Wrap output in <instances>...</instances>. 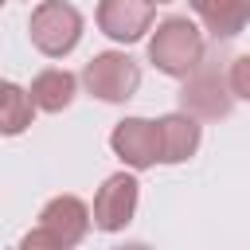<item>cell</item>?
<instances>
[{"mask_svg": "<svg viewBox=\"0 0 250 250\" xmlns=\"http://www.w3.org/2000/svg\"><path fill=\"white\" fill-rule=\"evenodd\" d=\"M31 105L35 109H43V113H59V109H66L70 102H74V94H78V78L70 74V70H62V66H51V70H39L35 78H31Z\"/></svg>", "mask_w": 250, "mask_h": 250, "instance_id": "cell-11", "label": "cell"}, {"mask_svg": "<svg viewBox=\"0 0 250 250\" xmlns=\"http://www.w3.org/2000/svg\"><path fill=\"white\" fill-rule=\"evenodd\" d=\"M234 105V94H230V82L219 66V59H203L188 78H184V90H180V113L195 117V121H219L227 117Z\"/></svg>", "mask_w": 250, "mask_h": 250, "instance_id": "cell-2", "label": "cell"}, {"mask_svg": "<svg viewBox=\"0 0 250 250\" xmlns=\"http://www.w3.org/2000/svg\"><path fill=\"white\" fill-rule=\"evenodd\" d=\"M31 113H35L31 94H27L23 86L8 82V94H4V105H0V133H4V137H20V133L31 125Z\"/></svg>", "mask_w": 250, "mask_h": 250, "instance_id": "cell-12", "label": "cell"}, {"mask_svg": "<svg viewBox=\"0 0 250 250\" xmlns=\"http://www.w3.org/2000/svg\"><path fill=\"white\" fill-rule=\"evenodd\" d=\"M113 250H152V246H145V242H125V246H113Z\"/></svg>", "mask_w": 250, "mask_h": 250, "instance_id": "cell-15", "label": "cell"}, {"mask_svg": "<svg viewBox=\"0 0 250 250\" xmlns=\"http://www.w3.org/2000/svg\"><path fill=\"white\" fill-rule=\"evenodd\" d=\"M4 4H8V0H0V8H4Z\"/></svg>", "mask_w": 250, "mask_h": 250, "instance_id": "cell-18", "label": "cell"}, {"mask_svg": "<svg viewBox=\"0 0 250 250\" xmlns=\"http://www.w3.org/2000/svg\"><path fill=\"white\" fill-rule=\"evenodd\" d=\"M16 250H66V246H62L55 234H47L43 227H35V230H27V234L20 238V246H16Z\"/></svg>", "mask_w": 250, "mask_h": 250, "instance_id": "cell-14", "label": "cell"}, {"mask_svg": "<svg viewBox=\"0 0 250 250\" xmlns=\"http://www.w3.org/2000/svg\"><path fill=\"white\" fill-rule=\"evenodd\" d=\"M152 0H102L98 4V27L113 43H137L152 27Z\"/></svg>", "mask_w": 250, "mask_h": 250, "instance_id": "cell-7", "label": "cell"}, {"mask_svg": "<svg viewBox=\"0 0 250 250\" xmlns=\"http://www.w3.org/2000/svg\"><path fill=\"white\" fill-rule=\"evenodd\" d=\"M160 129V164H184L199 148V121L188 113H168L156 121Z\"/></svg>", "mask_w": 250, "mask_h": 250, "instance_id": "cell-9", "label": "cell"}, {"mask_svg": "<svg viewBox=\"0 0 250 250\" xmlns=\"http://www.w3.org/2000/svg\"><path fill=\"white\" fill-rule=\"evenodd\" d=\"M4 94H8V82L0 78V105H4Z\"/></svg>", "mask_w": 250, "mask_h": 250, "instance_id": "cell-16", "label": "cell"}, {"mask_svg": "<svg viewBox=\"0 0 250 250\" xmlns=\"http://www.w3.org/2000/svg\"><path fill=\"white\" fill-rule=\"evenodd\" d=\"M152 4H172V0H152Z\"/></svg>", "mask_w": 250, "mask_h": 250, "instance_id": "cell-17", "label": "cell"}, {"mask_svg": "<svg viewBox=\"0 0 250 250\" xmlns=\"http://www.w3.org/2000/svg\"><path fill=\"white\" fill-rule=\"evenodd\" d=\"M215 39H234L250 23V0H188Z\"/></svg>", "mask_w": 250, "mask_h": 250, "instance_id": "cell-10", "label": "cell"}, {"mask_svg": "<svg viewBox=\"0 0 250 250\" xmlns=\"http://www.w3.org/2000/svg\"><path fill=\"white\" fill-rule=\"evenodd\" d=\"M207 59L203 35L188 16H168L156 23L152 39H148V62L168 74V78H188L199 62Z\"/></svg>", "mask_w": 250, "mask_h": 250, "instance_id": "cell-1", "label": "cell"}, {"mask_svg": "<svg viewBox=\"0 0 250 250\" xmlns=\"http://www.w3.org/2000/svg\"><path fill=\"white\" fill-rule=\"evenodd\" d=\"M90 223H94V219H90V207H86L78 195H55V199L43 207V215H39V227H43L47 234H55L66 250L86 238Z\"/></svg>", "mask_w": 250, "mask_h": 250, "instance_id": "cell-8", "label": "cell"}, {"mask_svg": "<svg viewBox=\"0 0 250 250\" xmlns=\"http://www.w3.org/2000/svg\"><path fill=\"white\" fill-rule=\"evenodd\" d=\"M137 195H141V184L129 172H113L94 195V227L98 230H121L137 211Z\"/></svg>", "mask_w": 250, "mask_h": 250, "instance_id": "cell-6", "label": "cell"}, {"mask_svg": "<svg viewBox=\"0 0 250 250\" xmlns=\"http://www.w3.org/2000/svg\"><path fill=\"white\" fill-rule=\"evenodd\" d=\"M109 148H113L133 172H145V168H152V164L160 160V129H156V121H148V117H125V121L113 125Z\"/></svg>", "mask_w": 250, "mask_h": 250, "instance_id": "cell-5", "label": "cell"}, {"mask_svg": "<svg viewBox=\"0 0 250 250\" xmlns=\"http://www.w3.org/2000/svg\"><path fill=\"white\" fill-rule=\"evenodd\" d=\"M227 82H230V94H234V98L250 102V55H238V59L230 62Z\"/></svg>", "mask_w": 250, "mask_h": 250, "instance_id": "cell-13", "label": "cell"}, {"mask_svg": "<svg viewBox=\"0 0 250 250\" xmlns=\"http://www.w3.org/2000/svg\"><path fill=\"white\" fill-rule=\"evenodd\" d=\"M82 86L102 102H129L141 86V66L125 51H102L86 62Z\"/></svg>", "mask_w": 250, "mask_h": 250, "instance_id": "cell-4", "label": "cell"}, {"mask_svg": "<svg viewBox=\"0 0 250 250\" xmlns=\"http://www.w3.org/2000/svg\"><path fill=\"white\" fill-rule=\"evenodd\" d=\"M31 43L47 55V59H62L78 47L82 39V12L66 0H43L35 12H31Z\"/></svg>", "mask_w": 250, "mask_h": 250, "instance_id": "cell-3", "label": "cell"}]
</instances>
